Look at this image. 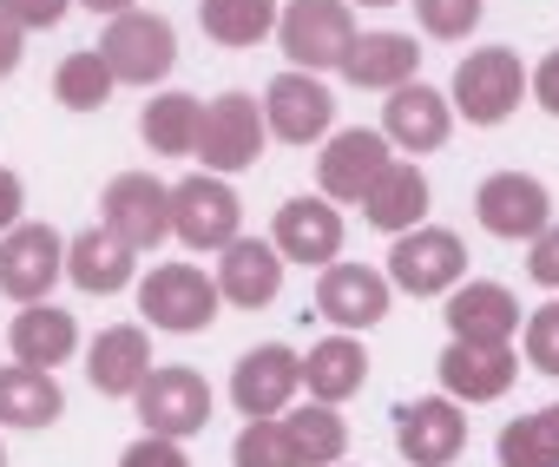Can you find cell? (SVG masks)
<instances>
[{
  "mask_svg": "<svg viewBox=\"0 0 559 467\" xmlns=\"http://www.w3.org/2000/svg\"><path fill=\"white\" fill-rule=\"evenodd\" d=\"M171 238L185 251H230L243 238V204L224 184V171H198L171 184Z\"/></svg>",
  "mask_w": 559,
  "mask_h": 467,
  "instance_id": "cell-1",
  "label": "cell"
},
{
  "mask_svg": "<svg viewBox=\"0 0 559 467\" xmlns=\"http://www.w3.org/2000/svg\"><path fill=\"white\" fill-rule=\"evenodd\" d=\"M217 277H204L198 264H158L145 284H139V316L152 330H171V336H191V330H211L217 323Z\"/></svg>",
  "mask_w": 559,
  "mask_h": 467,
  "instance_id": "cell-2",
  "label": "cell"
},
{
  "mask_svg": "<svg viewBox=\"0 0 559 467\" xmlns=\"http://www.w3.org/2000/svg\"><path fill=\"white\" fill-rule=\"evenodd\" d=\"M461 271H467V244L441 224H415L395 238L389 251V284L408 290V297H448L461 290Z\"/></svg>",
  "mask_w": 559,
  "mask_h": 467,
  "instance_id": "cell-3",
  "label": "cell"
},
{
  "mask_svg": "<svg viewBox=\"0 0 559 467\" xmlns=\"http://www.w3.org/2000/svg\"><path fill=\"white\" fill-rule=\"evenodd\" d=\"M99 53H106V67L119 73V86H158V80L178 67V34H171L165 14L132 8V14H112Z\"/></svg>",
  "mask_w": 559,
  "mask_h": 467,
  "instance_id": "cell-4",
  "label": "cell"
},
{
  "mask_svg": "<svg viewBox=\"0 0 559 467\" xmlns=\"http://www.w3.org/2000/svg\"><path fill=\"white\" fill-rule=\"evenodd\" d=\"M276 40H284L290 67H304V73L343 67V53L356 47L349 0H290V8H284V21H276Z\"/></svg>",
  "mask_w": 559,
  "mask_h": 467,
  "instance_id": "cell-5",
  "label": "cell"
},
{
  "mask_svg": "<svg viewBox=\"0 0 559 467\" xmlns=\"http://www.w3.org/2000/svg\"><path fill=\"white\" fill-rule=\"evenodd\" d=\"M526 93V67L513 47H480L454 67V106L467 125H500Z\"/></svg>",
  "mask_w": 559,
  "mask_h": 467,
  "instance_id": "cell-6",
  "label": "cell"
},
{
  "mask_svg": "<svg viewBox=\"0 0 559 467\" xmlns=\"http://www.w3.org/2000/svg\"><path fill=\"white\" fill-rule=\"evenodd\" d=\"M263 139H270V119H263V99L250 93H217L204 106V132H198V158L211 171H250L263 158Z\"/></svg>",
  "mask_w": 559,
  "mask_h": 467,
  "instance_id": "cell-7",
  "label": "cell"
},
{
  "mask_svg": "<svg viewBox=\"0 0 559 467\" xmlns=\"http://www.w3.org/2000/svg\"><path fill=\"white\" fill-rule=\"evenodd\" d=\"M67 277V238L53 224H14L0 238V297L47 303V290Z\"/></svg>",
  "mask_w": 559,
  "mask_h": 467,
  "instance_id": "cell-8",
  "label": "cell"
},
{
  "mask_svg": "<svg viewBox=\"0 0 559 467\" xmlns=\"http://www.w3.org/2000/svg\"><path fill=\"white\" fill-rule=\"evenodd\" d=\"M99 211H106L99 224H112L139 258H145V251H158V244L171 238V184H165V178H152V171H119V178L106 184Z\"/></svg>",
  "mask_w": 559,
  "mask_h": 467,
  "instance_id": "cell-9",
  "label": "cell"
},
{
  "mask_svg": "<svg viewBox=\"0 0 559 467\" xmlns=\"http://www.w3.org/2000/svg\"><path fill=\"white\" fill-rule=\"evenodd\" d=\"M263 119H270V139H284V145H317L330 139L336 125V99L317 73L290 67V73H276L270 93H263Z\"/></svg>",
  "mask_w": 559,
  "mask_h": 467,
  "instance_id": "cell-10",
  "label": "cell"
},
{
  "mask_svg": "<svg viewBox=\"0 0 559 467\" xmlns=\"http://www.w3.org/2000/svg\"><path fill=\"white\" fill-rule=\"evenodd\" d=\"M474 211H480V224L493 230V238L533 244L539 230L552 224V191H546L533 171H493V178L474 191Z\"/></svg>",
  "mask_w": 559,
  "mask_h": 467,
  "instance_id": "cell-11",
  "label": "cell"
},
{
  "mask_svg": "<svg viewBox=\"0 0 559 467\" xmlns=\"http://www.w3.org/2000/svg\"><path fill=\"white\" fill-rule=\"evenodd\" d=\"M304 388V356L284 349V343H263L250 349L237 369H230V402L243 421H270V415H284L290 395Z\"/></svg>",
  "mask_w": 559,
  "mask_h": 467,
  "instance_id": "cell-12",
  "label": "cell"
},
{
  "mask_svg": "<svg viewBox=\"0 0 559 467\" xmlns=\"http://www.w3.org/2000/svg\"><path fill=\"white\" fill-rule=\"evenodd\" d=\"M467 402L454 395H421V402H402L395 408V447L415 460V467H448L461 447H467Z\"/></svg>",
  "mask_w": 559,
  "mask_h": 467,
  "instance_id": "cell-13",
  "label": "cell"
},
{
  "mask_svg": "<svg viewBox=\"0 0 559 467\" xmlns=\"http://www.w3.org/2000/svg\"><path fill=\"white\" fill-rule=\"evenodd\" d=\"M389 165H395V158H389V132H362V125H356V132H330V145H323V158H317V184H323V197H336V204H362Z\"/></svg>",
  "mask_w": 559,
  "mask_h": 467,
  "instance_id": "cell-14",
  "label": "cell"
},
{
  "mask_svg": "<svg viewBox=\"0 0 559 467\" xmlns=\"http://www.w3.org/2000/svg\"><path fill=\"white\" fill-rule=\"evenodd\" d=\"M132 402H139L145 434H171V441H185V434H198V428L211 421V388H204L198 369H152L145 388H139Z\"/></svg>",
  "mask_w": 559,
  "mask_h": 467,
  "instance_id": "cell-15",
  "label": "cell"
},
{
  "mask_svg": "<svg viewBox=\"0 0 559 467\" xmlns=\"http://www.w3.org/2000/svg\"><path fill=\"white\" fill-rule=\"evenodd\" d=\"M317 316L362 336L389 316V277L369 271V264H323V284H317Z\"/></svg>",
  "mask_w": 559,
  "mask_h": 467,
  "instance_id": "cell-16",
  "label": "cell"
},
{
  "mask_svg": "<svg viewBox=\"0 0 559 467\" xmlns=\"http://www.w3.org/2000/svg\"><path fill=\"white\" fill-rule=\"evenodd\" d=\"M435 375H441V388L454 395V402H500L507 388H513V343H448L441 349V362H435Z\"/></svg>",
  "mask_w": 559,
  "mask_h": 467,
  "instance_id": "cell-17",
  "label": "cell"
},
{
  "mask_svg": "<svg viewBox=\"0 0 559 467\" xmlns=\"http://www.w3.org/2000/svg\"><path fill=\"white\" fill-rule=\"evenodd\" d=\"M270 244L284 251L290 264H336V251H343V211H336V197H290L284 211H276Z\"/></svg>",
  "mask_w": 559,
  "mask_h": 467,
  "instance_id": "cell-18",
  "label": "cell"
},
{
  "mask_svg": "<svg viewBox=\"0 0 559 467\" xmlns=\"http://www.w3.org/2000/svg\"><path fill=\"white\" fill-rule=\"evenodd\" d=\"M382 132H389V145H402V152H435V145H448V132H454V106H448L435 86L408 80V86L389 93Z\"/></svg>",
  "mask_w": 559,
  "mask_h": 467,
  "instance_id": "cell-19",
  "label": "cell"
},
{
  "mask_svg": "<svg viewBox=\"0 0 559 467\" xmlns=\"http://www.w3.org/2000/svg\"><path fill=\"white\" fill-rule=\"evenodd\" d=\"M132 264H139V251L119 238L112 224H93V230H80V238L67 244V277L86 297H119L132 284Z\"/></svg>",
  "mask_w": 559,
  "mask_h": 467,
  "instance_id": "cell-20",
  "label": "cell"
},
{
  "mask_svg": "<svg viewBox=\"0 0 559 467\" xmlns=\"http://www.w3.org/2000/svg\"><path fill=\"white\" fill-rule=\"evenodd\" d=\"M284 251L276 244H263V238H237L230 251H224V264H217V290H224V303H237V310H263V303H276V290H284Z\"/></svg>",
  "mask_w": 559,
  "mask_h": 467,
  "instance_id": "cell-21",
  "label": "cell"
},
{
  "mask_svg": "<svg viewBox=\"0 0 559 467\" xmlns=\"http://www.w3.org/2000/svg\"><path fill=\"white\" fill-rule=\"evenodd\" d=\"M145 375H152V343H145L139 323H112V330L93 336V349H86V382H93L99 395H139Z\"/></svg>",
  "mask_w": 559,
  "mask_h": 467,
  "instance_id": "cell-22",
  "label": "cell"
},
{
  "mask_svg": "<svg viewBox=\"0 0 559 467\" xmlns=\"http://www.w3.org/2000/svg\"><path fill=\"white\" fill-rule=\"evenodd\" d=\"M415 67H421V47L408 34H356V47L343 53V80L362 93H395L415 80Z\"/></svg>",
  "mask_w": 559,
  "mask_h": 467,
  "instance_id": "cell-23",
  "label": "cell"
},
{
  "mask_svg": "<svg viewBox=\"0 0 559 467\" xmlns=\"http://www.w3.org/2000/svg\"><path fill=\"white\" fill-rule=\"evenodd\" d=\"M520 303H513V290H500V284H461V290H448V330L461 336V343H513V330H520Z\"/></svg>",
  "mask_w": 559,
  "mask_h": 467,
  "instance_id": "cell-24",
  "label": "cell"
},
{
  "mask_svg": "<svg viewBox=\"0 0 559 467\" xmlns=\"http://www.w3.org/2000/svg\"><path fill=\"white\" fill-rule=\"evenodd\" d=\"M8 349L27 369H60L80 349V323L67 310H53V303H21V316L8 323Z\"/></svg>",
  "mask_w": 559,
  "mask_h": 467,
  "instance_id": "cell-25",
  "label": "cell"
},
{
  "mask_svg": "<svg viewBox=\"0 0 559 467\" xmlns=\"http://www.w3.org/2000/svg\"><path fill=\"white\" fill-rule=\"evenodd\" d=\"M362 217L376 224V230H389V238H402V230H415L421 217H428V178H421V165H408V158H395L382 178H376V191L362 197Z\"/></svg>",
  "mask_w": 559,
  "mask_h": 467,
  "instance_id": "cell-26",
  "label": "cell"
},
{
  "mask_svg": "<svg viewBox=\"0 0 559 467\" xmlns=\"http://www.w3.org/2000/svg\"><path fill=\"white\" fill-rule=\"evenodd\" d=\"M369 382V349L343 330V336H323L310 356H304V388L317 402H349L356 388Z\"/></svg>",
  "mask_w": 559,
  "mask_h": 467,
  "instance_id": "cell-27",
  "label": "cell"
},
{
  "mask_svg": "<svg viewBox=\"0 0 559 467\" xmlns=\"http://www.w3.org/2000/svg\"><path fill=\"white\" fill-rule=\"evenodd\" d=\"M60 408H67V395H60L53 369H27V362L0 369V421L8 428H47V421H60Z\"/></svg>",
  "mask_w": 559,
  "mask_h": 467,
  "instance_id": "cell-28",
  "label": "cell"
},
{
  "mask_svg": "<svg viewBox=\"0 0 559 467\" xmlns=\"http://www.w3.org/2000/svg\"><path fill=\"white\" fill-rule=\"evenodd\" d=\"M276 0H198V27L217 47H257L263 34H276Z\"/></svg>",
  "mask_w": 559,
  "mask_h": 467,
  "instance_id": "cell-29",
  "label": "cell"
},
{
  "mask_svg": "<svg viewBox=\"0 0 559 467\" xmlns=\"http://www.w3.org/2000/svg\"><path fill=\"white\" fill-rule=\"evenodd\" d=\"M139 132H145V145H152V152H165V158H185V152H198L204 106H198L191 93H158V99L145 106Z\"/></svg>",
  "mask_w": 559,
  "mask_h": 467,
  "instance_id": "cell-30",
  "label": "cell"
},
{
  "mask_svg": "<svg viewBox=\"0 0 559 467\" xmlns=\"http://www.w3.org/2000/svg\"><path fill=\"white\" fill-rule=\"evenodd\" d=\"M284 428L304 454V467H336L343 447H349V428L336 415V402H304V408H284Z\"/></svg>",
  "mask_w": 559,
  "mask_h": 467,
  "instance_id": "cell-31",
  "label": "cell"
},
{
  "mask_svg": "<svg viewBox=\"0 0 559 467\" xmlns=\"http://www.w3.org/2000/svg\"><path fill=\"white\" fill-rule=\"evenodd\" d=\"M493 454H500V467H559V402L507 421Z\"/></svg>",
  "mask_w": 559,
  "mask_h": 467,
  "instance_id": "cell-32",
  "label": "cell"
},
{
  "mask_svg": "<svg viewBox=\"0 0 559 467\" xmlns=\"http://www.w3.org/2000/svg\"><path fill=\"white\" fill-rule=\"evenodd\" d=\"M112 86H119V73L106 67V53H99V47L67 53V60H60V73H53V93H60V106H73V112H99V106L112 99Z\"/></svg>",
  "mask_w": 559,
  "mask_h": 467,
  "instance_id": "cell-33",
  "label": "cell"
},
{
  "mask_svg": "<svg viewBox=\"0 0 559 467\" xmlns=\"http://www.w3.org/2000/svg\"><path fill=\"white\" fill-rule=\"evenodd\" d=\"M230 460H237V467H304V454H297L290 428L276 421V415H270V421H250V428L237 434Z\"/></svg>",
  "mask_w": 559,
  "mask_h": 467,
  "instance_id": "cell-34",
  "label": "cell"
},
{
  "mask_svg": "<svg viewBox=\"0 0 559 467\" xmlns=\"http://www.w3.org/2000/svg\"><path fill=\"white\" fill-rule=\"evenodd\" d=\"M415 21L435 40H467L480 27V0H415Z\"/></svg>",
  "mask_w": 559,
  "mask_h": 467,
  "instance_id": "cell-35",
  "label": "cell"
},
{
  "mask_svg": "<svg viewBox=\"0 0 559 467\" xmlns=\"http://www.w3.org/2000/svg\"><path fill=\"white\" fill-rule=\"evenodd\" d=\"M526 362L539 375H559V303H539L526 316Z\"/></svg>",
  "mask_w": 559,
  "mask_h": 467,
  "instance_id": "cell-36",
  "label": "cell"
},
{
  "mask_svg": "<svg viewBox=\"0 0 559 467\" xmlns=\"http://www.w3.org/2000/svg\"><path fill=\"white\" fill-rule=\"evenodd\" d=\"M119 467H191V460H185V447H178L171 434H139V441L119 454Z\"/></svg>",
  "mask_w": 559,
  "mask_h": 467,
  "instance_id": "cell-37",
  "label": "cell"
},
{
  "mask_svg": "<svg viewBox=\"0 0 559 467\" xmlns=\"http://www.w3.org/2000/svg\"><path fill=\"white\" fill-rule=\"evenodd\" d=\"M0 8H8L27 34H47V27H60V21H67L73 0H0Z\"/></svg>",
  "mask_w": 559,
  "mask_h": 467,
  "instance_id": "cell-38",
  "label": "cell"
},
{
  "mask_svg": "<svg viewBox=\"0 0 559 467\" xmlns=\"http://www.w3.org/2000/svg\"><path fill=\"white\" fill-rule=\"evenodd\" d=\"M526 271H533V284L559 290V224H546L539 238H533V258H526Z\"/></svg>",
  "mask_w": 559,
  "mask_h": 467,
  "instance_id": "cell-39",
  "label": "cell"
},
{
  "mask_svg": "<svg viewBox=\"0 0 559 467\" xmlns=\"http://www.w3.org/2000/svg\"><path fill=\"white\" fill-rule=\"evenodd\" d=\"M21 211H27V184H21V171L0 165V238L21 224Z\"/></svg>",
  "mask_w": 559,
  "mask_h": 467,
  "instance_id": "cell-40",
  "label": "cell"
},
{
  "mask_svg": "<svg viewBox=\"0 0 559 467\" xmlns=\"http://www.w3.org/2000/svg\"><path fill=\"white\" fill-rule=\"evenodd\" d=\"M21 53H27V27H21L8 8H0V80H8V73L21 67Z\"/></svg>",
  "mask_w": 559,
  "mask_h": 467,
  "instance_id": "cell-41",
  "label": "cell"
},
{
  "mask_svg": "<svg viewBox=\"0 0 559 467\" xmlns=\"http://www.w3.org/2000/svg\"><path fill=\"white\" fill-rule=\"evenodd\" d=\"M533 93H539V106H546V112L559 119V47H552V53L539 60V73H533Z\"/></svg>",
  "mask_w": 559,
  "mask_h": 467,
  "instance_id": "cell-42",
  "label": "cell"
},
{
  "mask_svg": "<svg viewBox=\"0 0 559 467\" xmlns=\"http://www.w3.org/2000/svg\"><path fill=\"white\" fill-rule=\"evenodd\" d=\"M80 8H93V14H132V0H80Z\"/></svg>",
  "mask_w": 559,
  "mask_h": 467,
  "instance_id": "cell-43",
  "label": "cell"
},
{
  "mask_svg": "<svg viewBox=\"0 0 559 467\" xmlns=\"http://www.w3.org/2000/svg\"><path fill=\"white\" fill-rule=\"evenodd\" d=\"M356 8H395V0H356Z\"/></svg>",
  "mask_w": 559,
  "mask_h": 467,
  "instance_id": "cell-44",
  "label": "cell"
},
{
  "mask_svg": "<svg viewBox=\"0 0 559 467\" xmlns=\"http://www.w3.org/2000/svg\"><path fill=\"white\" fill-rule=\"evenodd\" d=\"M0 467H8V454H0Z\"/></svg>",
  "mask_w": 559,
  "mask_h": 467,
  "instance_id": "cell-45",
  "label": "cell"
}]
</instances>
